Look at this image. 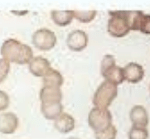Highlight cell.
<instances>
[{
    "label": "cell",
    "mask_w": 150,
    "mask_h": 139,
    "mask_svg": "<svg viewBox=\"0 0 150 139\" xmlns=\"http://www.w3.org/2000/svg\"><path fill=\"white\" fill-rule=\"evenodd\" d=\"M0 53L6 61L18 65L29 64L33 58V52L31 47L13 38L7 39L4 42L0 48Z\"/></svg>",
    "instance_id": "cell-1"
},
{
    "label": "cell",
    "mask_w": 150,
    "mask_h": 139,
    "mask_svg": "<svg viewBox=\"0 0 150 139\" xmlns=\"http://www.w3.org/2000/svg\"><path fill=\"white\" fill-rule=\"evenodd\" d=\"M128 12L129 11H112L109 13L110 18L107 24V31L110 36L120 38L125 37L130 32Z\"/></svg>",
    "instance_id": "cell-2"
},
{
    "label": "cell",
    "mask_w": 150,
    "mask_h": 139,
    "mask_svg": "<svg viewBox=\"0 0 150 139\" xmlns=\"http://www.w3.org/2000/svg\"><path fill=\"white\" fill-rule=\"evenodd\" d=\"M118 86L114 83L105 80L97 88L93 97V104L95 107L107 109L117 97Z\"/></svg>",
    "instance_id": "cell-3"
},
{
    "label": "cell",
    "mask_w": 150,
    "mask_h": 139,
    "mask_svg": "<svg viewBox=\"0 0 150 139\" xmlns=\"http://www.w3.org/2000/svg\"><path fill=\"white\" fill-rule=\"evenodd\" d=\"M100 73L105 80L114 83L117 86L125 81L123 68L116 66L115 58L110 54H107L103 57L100 66Z\"/></svg>",
    "instance_id": "cell-4"
},
{
    "label": "cell",
    "mask_w": 150,
    "mask_h": 139,
    "mask_svg": "<svg viewBox=\"0 0 150 139\" xmlns=\"http://www.w3.org/2000/svg\"><path fill=\"white\" fill-rule=\"evenodd\" d=\"M89 126L95 133L108 128L112 125V114L107 109L93 108L88 114Z\"/></svg>",
    "instance_id": "cell-5"
},
{
    "label": "cell",
    "mask_w": 150,
    "mask_h": 139,
    "mask_svg": "<svg viewBox=\"0 0 150 139\" xmlns=\"http://www.w3.org/2000/svg\"><path fill=\"white\" fill-rule=\"evenodd\" d=\"M33 44L40 51H50L55 47L57 39L52 31L47 28H40L37 30L32 37Z\"/></svg>",
    "instance_id": "cell-6"
},
{
    "label": "cell",
    "mask_w": 150,
    "mask_h": 139,
    "mask_svg": "<svg viewBox=\"0 0 150 139\" xmlns=\"http://www.w3.org/2000/svg\"><path fill=\"white\" fill-rule=\"evenodd\" d=\"M88 36L84 31L74 30L68 34L67 45L73 52H81L87 47Z\"/></svg>",
    "instance_id": "cell-7"
},
{
    "label": "cell",
    "mask_w": 150,
    "mask_h": 139,
    "mask_svg": "<svg viewBox=\"0 0 150 139\" xmlns=\"http://www.w3.org/2000/svg\"><path fill=\"white\" fill-rule=\"evenodd\" d=\"M19 120L14 113L6 112L0 114V133L3 134H13L18 129Z\"/></svg>",
    "instance_id": "cell-8"
},
{
    "label": "cell",
    "mask_w": 150,
    "mask_h": 139,
    "mask_svg": "<svg viewBox=\"0 0 150 139\" xmlns=\"http://www.w3.org/2000/svg\"><path fill=\"white\" fill-rule=\"evenodd\" d=\"M124 70L125 80L132 84H137L140 82L144 76V70L143 66L136 62L127 64Z\"/></svg>",
    "instance_id": "cell-9"
},
{
    "label": "cell",
    "mask_w": 150,
    "mask_h": 139,
    "mask_svg": "<svg viewBox=\"0 0 150 139\" xmlns=\"http://www.w3.org/2000/svg\"><path fill=\"white\" fill-rule=\"evenodd\" d=\"M30 72L37 77H43L52 68L51 63L47 59L42 56H36L29 62Z\"/></svg>",
    "instance_id": "cell-10"
},
{
    "label": "cell",
    "mask_w": 150,
    "mask_h": 139,
    "mask_svg": "<svg viewBox=\"0 0 150 139\" xmlns=\"http://www.w3.org/2000/svg\"><path fill=\"white\" fill-rule=\"evenodd\" d=\"M40 100L42 104L62 103V92L60 88L43 86L40 90Z\"/></svg>",
    "instance_id": "cell-11"
},
{
    "label": "cell",
    "mask_w": 150,
    "mask_h": 139,
    "mask_svg": "<svg viewBox=\"0 0 150 139\" xmlns=\"http://www.w3.org/2000/svg\"><path fill=\"white\" fill-rule=\"evenodd\" d=\"M133 126L147 128L149 124V114L146 109L142 105H135L131 109L129 113Z\"/></svg>",
    "instance_id": "cell-12"
},
{
    "label": "cell",
    "mask_w": 150,
    "mask_h": 139,
    "mask_svg": "<svg viewBox=\"0 0 150 139\" xmlns=\"http://www.w3.org/2000/svg\"><path fill=\"white\" fill-rule=\"evenodd\" d=\"M76 121L72 116L67 113H62L57 119L54 120V128L59 133L67 134L74 130Z\"/></svg>",
    "instance_id": "cell-13"
},
{
    "label": "cell",
    "mask_w": 150,
    "mask_h": 139,
    "mask_svg": "<svg viewBox=\"0 0 150 139\" xmlns=\"http://www.w3.org/2000/svg\"><path fill=\"white\" fill-rule=\"evenodd\" d=\"M51 18L59 27H66L72 22L74 18L73 10H52L51 13Z\"/></svg>",
    "instance_id": "cell-14"
},
{
    "label": "cell",
    "mask_w": 150,
    "mask_h": 139,
    "mask_svg": "<svg viewBox=\"0 0 150 139\" xmlns=\"http://www.w3.org/2000/svg\"><path fill=\"white\" fill-rule=\"evenodd\" d=\"M41 112L45 119L55 120L63 113V105L62 103L41 104Z\"/></svg>",
    "instance_id": "cell-15"
},
{
    "label": "cell",
    "mask_w": 150,
    "mask_h": 139,
    "mask_svg": "<svg viewBox=\"0 0 150 139\" xmlns=\"http://www.w3.org/2000/svg\"><path fill=\"white\" fill-rule=\"evenodd\" d=\"M63 82L62 75L53 68H51L43 76V86L61 88Z\"/></svg>",
    "instance_id": "cell-16"
},
{
    "label": "cell",
    "mask_w": 150,
    "mask_h": 139,
    "mask_svg": "<svg viewBox=\"0 0 150 139\" xmlns=\"http://www.w3.org/2000/svg\"><path fill=\"white\" fill-rule=\"evenodd\" d=\"M74 18L77 19L82 23H89L95 19L96 17L97 11L90 10V11H80V10H73Z\"/></svg>",
    "instance_id": "cell-17"
},
{
    "label": "cell",
    "mask_w": 150,
    "mask_h": 139,
    "mask_svg": "<svg viewBox=\"0 0 150 139\" xmlns=\"http://www.w3.org/2000/svg\"><path fill=\"white\" fill-rule=\"evenodd\" d=\"M149 131L146 128L132 126L129 132V139H148Z\"/></svg>",
    "instance_id": "cell-18"
},
{
    "label": "cell",
    "mask_w": 150,
    "mask_h": 139,
    "mask_svg": "<svg viewBox=\"0 0 150 139\" xmlns=\"http://www.w3.org/2000/svg\"><path fill=\"white\" fill-rule=\"evenodd\" d=\"M116 136L117 129L113 124L106 129L95 133L96 139H116Z\"/></svg>",
    "instance_id": "cell-19"
},
{
    "label": "cell",
    "mask_w": 150,
    "mask_h": 139,
    "mask_svg": "<svg viewBox=\"0 0 150 139\" xmlns=\"http://www.w3.org/2000/svg\"><path fill=\"white\" fill-rule=\"evenodd\" d=\"M144 34L150 35V14L141 15L140 19L138 24V30Z\"/></svg>",
    "instance_id": "cell-20"
},
{
    "label": "cell",
    "mask_w": 150,
    "mask_h": 139,
    "mask_svg": "<svg viewBox=\"0 0 150 139\" xmlns=\"http://www.w3.org/2000/svg\"><path fill=\"white\" fill-rule=\"evenodd\" d=\"M10 71V63L4 58H0V84L7 78Z\"/></svg>",
    "instance_id": "cell-21"
},
{
    "label": "cell",
    "mask_w": 150,
    "mask_h": 139,
    "mask_svg": "<svg viewBox=\"0 0 150 139\" xmlns=\"http://www.w3.org/2000/svg\"><path fill=\"white\" fill-rule=\"evenodd\" d=\"M10 104V98L5 91L0 90V112L6 110Z\"/></svg>",
    "instance_id": "cell-22"
},
{
    "label": "cell",
    "mask_w": 150,
    "mask_h": 139,
    "mask_svg": "<svg viewBox=\"0 0 150 139\" xmlns=\"http://www.w3.org/2000/svg\"><path fill=\"white\" fill-rule=\"evenodd\" d=\"M12 13H14V14H16V15H23V14H26L28 12H27V11H25V12H23V13H22V12H21V13H18V12L12 11Z\"/></svg>",
    "instance_id": "cell-23"
},
{
    "label": "cell",
    "mask_w": 150,
    "mask_h": 139,
    "mask_svg": "<svg viewBox=\"0 0 150 139\" xmlns=\"http://www.w3.org/2000/svg\"><path fill=\"white\" fill-rule=\"evenodd\" d=\"M67 139H80L79 138H76V137H71V138H69Z\"/></svg>",
    "instance_id": "cell-24"
}]
</instances>
